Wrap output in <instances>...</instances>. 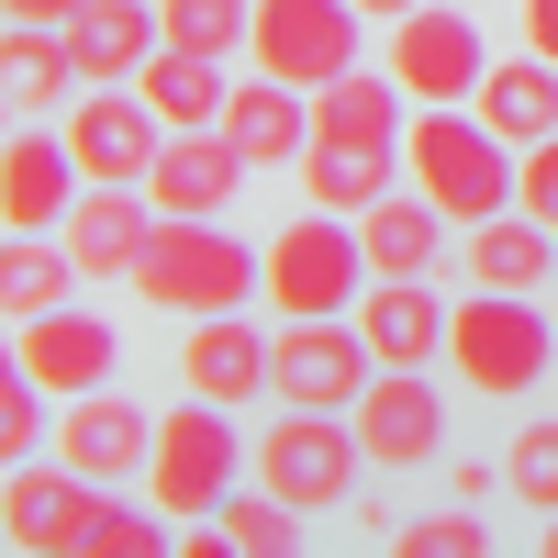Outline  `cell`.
I'll return each mask as SVG.
<instances>
[{"label":"cell","instance_id":"6da1fadb","mask_svg":"<svg viewBox=\"0 0 558 558\" xmlns=\"http://www.w3.org/2000/svg\"><path fill=\"white\" fill-rule=\"evenodd\" d=\"M402 168H413V191H425L447 223L514 213V146H502L481 112H458V101H425L402 123Z\"/></svg>","mask_w":558,"mask_h":558},{"label":"cell","instance_id":"7a4b0ae2","mask_svg":"<svg viewBox=\"0 0 558 558\" xmlns=\"http://www.w3.org/2000/svg\"><path fill=\"white\" fill-rule=\"evenodd\" d=\"M134 291H146L157 313H191V324H213V313H246L257 291H268V246H246V235H223V223H157V246L134 257Z\"/></svg>","mask_w":558,"mask_h":558},{"label":"cell","instance_id":"3957f363","mask_svg":"<svg viewBox=\"0 0 558 558\" xmlns=\"http://www.w3.org/2000/svg\"><path fill=\"white\" fill-rule=\"evenodd\" d=\"M547 357H558V313L536 291H470L447 313V368L492 402H525L547 380Z\"/></svg>","mask_w":558,"mask_h":558},{"label":"cell","instance_id":"277c9868","mask_svg":"<svg viewBox=\"0 0 558 558\" xmlns=\"http://www.w3.org/2000/svg\"><path fill=\"white\" fill-rule=\"evenodd\" d=\"M368 291V246L347 235V213H302L268 235V313L279 324H324V313H357Z\"/></svg>","mask_w":558,"mask_h":558},{"label":"cell","instance_id":"5b68a950","mask_svg":"<svg viewBox=\"0 0 558 558\" xmlns=\"http://www.w3.org/2000/svg\"><path fill=\"white\" fill-rule=\"evenodd\" d=\"M357 470H368V447H357V425H336V413H279V425L257 436V492H279L291 514H336V502L357 492Z\"/></svg>","mask_w":558,"mask_h":558},{"label":"cell","instance_id":"8992f818","mask_svg":"<svg viewBox=\"0 0 558 558\" xmlns=\"http://www.w3.org/2000/svg\"><path fill=\"white\" fill-rule=\"evenodd\" d=\"M235 470H246V447H235V425H223V402H179L168 425H157V458H146V492H157V514L179 525V514H223V492H235Z\"/></svg>","mask_w":558,"mask_h":558},{"label":"cell","instance_id":"52a82bcc","mask_svg":"<svg viewBox=\"0 0 558 558\" xmlns=\"http://www.w3.org/2000/svg\"><path fill=\"white\" fill-rule=\"evenodd\" d=\"M101 481H78L68 458H23V470H0V536L23 558H78L89 525H101Z\"/></svg>","mask_w":558,"mask_h":558},{"label":"cell","instance_id":"ba28073f","mask_svg":"<svg viewBox=\"0 0 558 558\" xmlns=\"http://www.w3.org/2000/svg\"><path fill=\"white\" fill-rule=\"evenodd\" d=\"M380 380V357H368L357 313H324V324H291V336L268 347V391L302 402V413H357V391Z\"/></svg>","mask_w":558,"mask_h":558},{"label":"cell","instance_id":"9c48e42d","mask_svg":"<svg viewBox=\"0 0 558 558\" xmlns=\"http://www.w3.org/2000/svg\"><path fill=\"white\" fill-rule=\"evenodd\" d=\"M357 0H257V68L268 78H291V89H324V78H347L357 68Z\"/></svg>","mask_w":558,"mask_h":558},{"label":"cell","instance_id":"30bf717a","mask_svg":"<svg viewBox=\"0 0 558 558\" xmlns=\"http://www.w3.org/2000/svg\"><path fill=\"white\" fill-rule=\"evenodd\" d=\"M357 447L368 470H425V458H447V402H436V368H380V380L357 391Z\"/></svg>","mask_w":558,"mask_h":558},{"label":"cell","instance_id":"8fae6325","mask_svg":"<svg viewBox=\"0 0 558 558\" xmlns=\"http://www.w3.org/2000/svg\"><path fill=\"white\" fill-rule=\"evenodd\" d=\"M157 191H134V179H89V191L68 202V257H78V279H134V257L157 246Z\"/></svg>","mask_w":558,"mask_h":558},{"label":"cell","instance_id":"7c38bea8","mask_svg":"<svg viewBox=\"0 0 558 558\" xmlns=\"http://www.w3.org/2000/svg\"><path fill=\"white\" fill-rule=\"evenodd\" d=\"M391 78L413 89V101H481V23L470 12H436V0H425V12H402L391 23Z\"/></svg>","mask_w":558,"mask_h":558},{"label":"cell","instance_id":"4fadbf2b","mask_svg":"<svg viewBox=\"0 0 558 558\" xmlns=\"http://www.w3.org/2000/svg\"><path fill=\"white\" fill-rule=\"evenodd\" d=\"M157 146H168V123H157L146 89H89V101L68 112V157H78V179H134V191H146Z\"/></svg>","mask_w":558,"mask_h":558},{"label":"cell","instance_id":"5bb4252c","mask_svg":"<svg viewBox=\"0 0 558 558\" xmlns=\"http://www.w3.org/2000/svg\"><path fill=\"white\" fill-rule=\"evenodd\" d=\"M57 458H68V470L78 481H134V470H146V458H157V413L146 402H123V391H78L68 413H57Z\"/></svg>","mask_w":558,"mask_h":558},{"label":"cell","instance_id":"9a60e30c","mask_svg":"<svg viewBox=\"0 0 558 558\" xmlns=\"http://www.w3.org/2000/svg\"><path fill=\"white\" fill-rule=\"evenodd\" d=\"M413 89L391 68H347V78H324L313 89V146H336V157H402V112Z\"/></svg>","mask_w":558,"mask_h":558},{"label":"cell","instance_id":"2e32d148","mask_svg":"<svg viewBox=\"0 0 558 558\" xmlns=\"http://www.w3.org/2000/svg\"><path fill=\"white\" fill-rule=\"evenodd\" d=\"M12 347H23V368H34V391H45V402L112 391V324H101V313H68V302H57V313H34Z\"/></svg>","mask_w":558,"mask_h":558},{"label":"cell","instance_id":"e0dca14e","mask_svg":"<svg viewBox=\"0 0 558 558\" xmlns=\"http://www.w3.org/2000/svg\"><path fill=\"white\" fill-rule=\"evenodd\" d=\"M146 191H157V213H179V223H223V202L246 191V157L223 146V123L168 134V146H157V168H146Z\"/></svg>","mask_w":558,"mask_h":558},{"label":"cell","instance_id":"ac0fdd59","mask_svg":"<svg viewBox=\"0 0 558 558\" xmlns=\"http://www.w3.org/2000/svg\"><path fill=\"white\" fill-rule=\"evenodd\" d=\"M447 313L458 302H436V279H368V291H357V336H368L380 368H436Z\"/></svg>","mask_w":558,"mask_h":558},{"label":"cell","instance_id":"d6986e66","mask_svg":"<svg viewBox=\"0 0 558 558\" xmlns=\"http://www.w3.org/2000/svg\"><path fill=\"white\" fill-rule=\"evenodd\" d=\"M68 202H78L68 134H12V146H0V223H12V235H57Z\"/></svg>","mask_w":558,"mask_h":558},{"label":"cell","instance_id":"ffe728a7","mask_svg":"<svg viewBox=\"0 0 558 558\" xmlns=\"http://www.w3.org/2000/svg\"><path fill=\"white\" fill-rule=\"evenodd\" d=\"M223 146H235L246 168H279V157H302L313 146V89H291V78H235V101H223Z\"/></svg>","mask_w":558,"mask_h":558},{"label":"cell","instance_id":"44dd1931","mask_svg":"<svg viewBox=\"0 0 558 558\" xmlns=\"http://www.w3.org/2000/svg\"><path fill=\"white\" fill-rule=\"evenodd\" d=\"M268 347H279V336H257L246 313H213L202 336H179V380H191L202 402L235 413V402H257V391H268Z\"/></svg>","mask_w":558,"mask_h":558},{"label":"cell","instance_id":"7402d4cb","mask_svg":"<svg viewBox=\"0 0 558 558\" xmlns=\"http://www.w3.org/2000/svg\"><path fill=\"white\" fill-rule=\"evenodd\" d=\"M458 268H470V291H547V268H558V223H547V213H492V223H470Z\"/></svg>","mask_w":558,"mask_h":558},{"label":"cell","instance_id":"603a6c76","mask_svg":"<svg viewBox=\"0 0 558 558\" xmlns=\"http://www.w3.org/2000/svg\"><path fill=\"white\" fill-rule=\"evenodd\" d=\"M157 12H146V0H78V23H68V68L78 78H146V57H157Z\"/></svg>","mask_w":558,"mask_h":558},{"label":"cell","instance_id":"cb8c5ba5","mask_svg":"<svg viewBox=\"0 0 558 558\" xmlns=\"http://www.w3.org/2000/svg\"><path fill=\"white\" fill-rule=\"evenodd\" d=\"M357 246H368V279H436V257H447V213H436L425 191H391V202L357 213Z\"/></svg>","mask_w":558,"mask_h":558},{"label":"cell","instance_id":"d4e9b609","mask_svg":"<svg viewBox=\"0 0 558 558\" xmlns=\"http://www.w3.org/2000/svg\"><path fill=\"white\" fill-rule=\"evenodd\" d=\"M134 89L157 101V123H168V134H202V123H223V101H235V78H223V57H179V45H157Z\"/></svg>","mask_w":558,"mask_h":558},{"label":"cell","instance_id":"484cf974","mask_svg":"<svg viewBox=\"0 0 558 558\" xmlns=\"http://www.w3.org/2000/svg\"><path fill=\"white\" fill-rule=\"evenodd\" d=\"M481 123L502 134V146H547V134H558V68L536 57V45H525L514 68L481 78Z\"/></svg>","mask_w":558,"mask_h":558},{"label":"cell","instance_id":"4316f807","mask_svg":"<svg viewBox=\"0 0 558 558\" xmlns=\"http://www.w3.org/2000/svg\"><path fill=\"white\" fill-rule=\"evenodd\" d=\"M68 89H78L68 34H45V23H0V112H57Z\"/></svg>","mask_w":558,"mask_h":558},{"label":"cell","instance_id":"83f0119b","mask_svg":"<svg viewBox=\"0 0 558 558\" xmlns=\"http://www.w3.org/2000/svg\"><path fill=\"white\" fill-rule=\"evenodd\" d=\"M68 291H78V257H68V235H12V246H0V324L57 313Z\"/></svg>","mask_w":558,"mask_h":558},{"label":"cell","instance_id":"f1b7e54d","mask_svg":"<svg viewBox=\"0 0 558 558\" xmlns=\"http://www.w3.org/2000/svg\"><path fill=\"white\" fill-rule=\"evenodd\" d=\"M391 168L402 157H336V146H302V191H313V213H368V202H391Z\"/></svg>","mask_w":558,"mask_h":558},{"label":"cell","instance_id":"f546056e","mask_svg":"<svg viewBox=\"0 0 558 558\" xmlns=\"http://www.w3.org/2000/svg\"><path fill=\"white\" fill-rule=\"evenodd\" d=\"M157 34L179 45V57H235V45L257 34V0H168Z\"/></svg>","mask_w":558,"mask_h":558},{"label":"cell","instance_id":"4dcf8cb0","mask_svg":"<svg viewBox=\"0 0 558 558\" xmlns=\"http://www.w3.org/2000/svg\"><path fill=\"white\" fill-rule=\"evenodd\" d=\"M223 536L235 558H302V514L279 492H223Z\"/></svg>","mask_w":558,"mask_h":558},{"label":"cell","instance_id":"1f68e13d","mask_svg":"<svg viewBox=\"0 0 558 558\" xmlns=\"http://www.w3.org/2000/svg\"><path fill=\"white\" fill-rule=\"evenodd\" d=\"M34 436H45V391H34L23 347L0 336V470H23V458H34Z\"/></svg>","mask_w":558,"mask_h":558},{"label":"cell","instance_id":"d6a6232c","mask_svg":"<svg viewBox=\"0 0 558 558\" xmlns=\"http://www.w3.org/2000/svg\"><path fill=\"white\" fill-rule=\"evenodd\" d=\"M391 558H492V525L470 514V502H458V514H402Z\"/></svg>","mask_w":558,"mask_h":558},{"label":"cell","instance_id":"836d02e7","mask_svg":"<svg viewBox=\"0 0 558 558\" xmlns=\"http://www.w3.org/2000/svg\"><path fill=\"white\" fill-rule=\"evenodd\" d=\"M78 558H179V536H168L157 502H146V514H134V502H101V525H89Z\"/></svg>","mask_w":558,"mask_h":558},{"label":"cell","instance_id":"e575fe53","mask_svg":"<svg viewBox=\"0 0 558 558\" xmlns=\"http://www.w3.org/2000/svg\"><path fill=\"white\" fill-rule=\"evenodd\" d=\"M502 481H514L525 514H558V425H525L514 447H502Z\"/></svg>","mask_w":558,"mask_h":558},{"label":"cell","instance_id":"d590c367","mask_svg":"<svg viewBox=\"0 0 558 558\" xmlns=\"http://www.w3.org/2000/svg\"><path fill=\"white\" fill-rule=\"evenodd\" d=\"M514 191H525V213H547V223H558V134L514 157Z\"/></svg>","mask_w":558,"mask_h":558},{"label":"cell","instance_id":"8d00e7d4","mask_svg":"<svg viewBox=\"0 0 558 558\" xmlns=\"http://www.w3.org/2000/svg\"><path fill=\"white\" fill-rule=\"evenodd\" d=\"M0 23H45V34H68L78 0H0Z\"/></svg>","mask_w":558,"mask_h":558},{"label":"cell","instance_id":"74e56055","mask_svg":"<svg viewBox=\"0 0 558 558\" xmlns=\"http://www.w3.org/2000/svg\"><path fill=\"white\" fill-rule=\"evenodd\" d=\"M492 481H502V470H481V458H458V470H447V502H470V514H481V502H492Z\"/></svg>","mask_w":558,"mask_h":558},{"label":"cell","instance_id":"f35d334b","mask_svg":"<svg viewBox=\"0 0 558 558\" xmlns=\"http://www.w3.org/2000/svg\"><path fill=\"white\" fill-rule=\"evenodd\" d=\"M525 45H536V57L558 68V0H525Z\"/></svg>","mask_w":558,"mask_h":558},{"label":"cell","instance_id":"ab89813d","mask_svg":"<svg viewBox=\"0 0 558 558\" xmlns=\"http://www.w3.org/2000/svg\"><path fill=\"white\" fill-rule=\"evenodd\" d=\"M179 558H235V536H223V514H213V525H191V536H179Z\"/></svg>","mask_w":558,"mask_h":558},{"label":"cell","instance_id":"60d3db41","mask_svg":"<svg viewBox=\"0 0 558 558\" xmlns=\"http://www.w3.org/2000/svg\"><path fill=\"white\" fill-rule=\"evenodd\" d=\"M357 12H368V23H402V12H425V0H357Z\"/></svg>","mask_w":558,"mask_h":558},{"label":"cell","instance_id":"b9f144b4","mask_svg":"<svg viewBox=\"0 0 558 558\" xmlns=\"http://www.w3.org/2000/svg\"><path fill=\"white\" fill-rule=\"evenodd\" d=\"M536 558H558V514H547V536H536Z\"/></svg>","mask_w":558,"mask_h":558},{"label":"cell","instance_id":"7bdbcfd3","mask_svg":"<svg viewBox=\"0 0 558 558\" xmlns=\"http://www.w3.org/2000/svg\"><path fill=\"white\" fill-rule=\"evenodd\" d=\"M547 313H558V302H547Z\"/></svg>","mask_w":558,"mask_h":558}]
</instances>
